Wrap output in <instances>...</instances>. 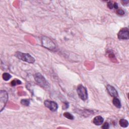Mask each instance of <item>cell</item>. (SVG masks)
I'll return each instance as SVG.
<instances>
[{
	"mask_svg": "<svg viewBox=\"0 0 129 129\" xmlns=\"http://www.w3.org/2000/svg\"><path fill=\"white\" fill-rule=\"evenodd\" d=\"M11 77H12L11 75L8 73H4L2 75L3 79L6 81H7L10 80L11 79Z\"/></svg>",
	"mask_w": 129,
	"mask_h": 129,
	"instance_id": "13",
	"label": "cell"
},
{
	"mask_svg": "<svg viewBox=\"0 0 129 129\" xmlns=\"http://www.w3.org/2000/svg\"><path fill=\"white\" fill-rule=\"evenodd\" d=\"M21 103L24 106H28L30 104V101L28 99H22L21 101Z\"/></svg>",
	"mask_w": 129,
	"mask_h": 129,
	"instance_id": "16",
	"label": "cell"
},
{
	"mask_svg": "<svg viewBox=\"0 0 129 129\" xmlns=\"http://www.w3.org/2000/svg\"><path fill=\"white\" fill-rule=\"evenodd\" d=\"M42 46L47 49L52 50L56 48V45L50 39L46 36H44L41 39Z\"/></svg>",
	"mask_w": 129,
	"mask_h": 129,
	"instance_id": "4",
	"label": "cell"
},
{
	"mask_svg": "<svg viewBox=\"0 0 129 129\" xmlns=\"http://www.w3.org/2000/svg\"><path fill=\"white\" fill-rule=\"evenodd\" d=\"M34 79L36 83L40 86L44 88L49 87V83L41 74L38 73L34 75Z\"/></svg>",
	"mask_w": 129,
	"mask_h": 129,
	"instance_id": "2",
	"label": "cell"
},
{
	"mask_svg": "<svg viewBox=\"0 0 129 129\" xmlns=\"http://www.w3.org/2000/svg\"><path fill=\"white\" fill-rule=\"evenodd\" d=\"M119 39H128L129 38V31L128 28H123L119 31L118 34Z\"/></svg>",
	"mask_w": 129,
	"mask_h": 129,
	"instance_id": "6",
	"label": "cell"
},
{
	"mask_svg": "<svg viewBox=\"0 0 129 129\" xmlns=\"http://www.w3.org/2000/svg\"><path fill=\"white\" fill-rule=\"evenodd\" d=\"M107 89L109 94L111 95L112 97H117L118 96L117 90L115 89V88L112 86L111 85H107Z\"/></svg>",
	"mask_w": 129,
	"mask_h": 129,
	"instance_id": "8",
	"label": "cell"
},
{
	"mask_svg": "<svg viewBox=\"0 0 129 129\" xmlns=\"http://www.w3.org/2000/svg\"><path fill=\"white\" fill-rule=\"evenodd\" d=\"M119 125L123 128H127L129 125V123L127 119L122 118L119 121Z\"/></svg>",
	"mask_w": 129,
	"mask_h": 129,
	"instance_id": "12",
	"label": "cell"
},
{
	"mask_svg": "<svg viewBox=\"0 0 129 129\" xmlns=\"http://www.w3.org/2000/svg\"><path fill=\"white\" fill-rule=\"evenodd\" d=\"M117 13L118 15L123 16L125 14V12H124V11L122 9H118V10L117 11Z\"/></svg>",
	"mask_w": 129,
	"mask_h": 129,
	"instance_id": "17",
	"label": "cell"
},
{
	"mask_svg": "<svg viewBox=\"0 0 129 129\" xmlns=\"http://www.w3.org/2000/svg\"><path fill=\"white\" fill-rule=\"evenodd\" d=\"M77 91L79 97L84 101L88 98V93L87 89L82 84L79 85L77 89Z\"/></svg>",
	"mask_w": 129,
	"mask_h": 129,
	"instance_id": "5",
	"label": "cell"
},
{
	"mask_svg": "<svg viewBox=\"0 0 129 129\" xmlns=\"http://www.w3.org/2000/svg\"><path fill=\"white\" fill-rule=\"evenodd\" d=\"M129 1H122V3L123 4V5L124 6H127L128 4H129Z\"/></svg>",
	"mask_w": 129,
	"mask_h": 129,
	"instance_id": "19",
	"label": "cell"
},
{
	"mask_svg": "<svg viewBox=\"0 0 129 129\" xmlns=\"http://www.w3.org/2000/svg\"><path fill=\"white\" fill-rule=\"evenodd\" d=\"M45 106L52 112H56L58 108V105L56 102L46 100L45 101Z\"/></svg>",
	"mask_w": 129,
	"mask_h": 129,
	"instance_id": "7",
	"label": "cell"
},
{
	"mask_svg": "<svg viewBox=\"0 0 129 129\" xmlns=\"http://www.w3.org/2000/svg\"><path fill=\"white\" fill-rule=\"evenodd\" d=\"M11 85L12 86H15L16 85H20L21 84V82L19 80H18V79H14L13 80L11 83Z\"/></svg>",
	"mask_w": 129,
	"mask_h": 129,
	"instance_id": "15",
	"label": "cell"
},
{
	"mask_svg": "<svg viewBox=\"0 0 129 129\" xmlns=\"http://www.w3.org/2000/svg\"><path fill=\"white\" fill-rule=\"evenodd\" d=\"M104 121L103 118L101 116H97L95 117L93 120V123L96 126H100L102 124Z\"/></svg>",
	"mask_w": 129,
	"mask_h": 129,
	"instance_id": "9",
	"label": "cell"
},
{
	"mask_svg": "<svg viewBox=\"0 0 129 129\" xmlns=\"http://www.w3.org/2000/svg\"><path fill=\"white\" fill-rule=\"evenodd\" d=\"M8 100V94L5 90L0 91V111L2 112Z\"/></svg>",
	"mask_w": 129,
	"mask_h": 129,
	"instance_id": "3",
	"label": "cell"
},
{
	"mask_svg": "<svg viewBox=\"0 0 129 129\" xmlns=\"http://www.w3.org/2000/svg\"><path fill=\"white\" fill-rule=\"evenodd\" d=\"M15 56L18 59L28 63H33L35 62L34 58L29 54L23 53L21 52L17 51L15 52Z\"/></svg>",
	"mask_w": 129,
	"mask_h": 129,
	"instance_id": "1",
	"label": "cell"
},
{
	"mask_svg": "<svg viewBox=\"0 0 129 129\" xmlns=\"http://www.w3.org/2000/svg\"><path fill=\"white\" fill-rule=\"evenodd\" d=\"M109 128V124L107 122L105 123L102 127V128L104 129H107Z\"/></svg>",
	"mask_w": 129,
	"mask_h": 129,
	"instance_id": "18",
	"label": "cell"
},
{
	"mask_svg": "<svg viewBox=\"0 0 129 129\" xmlns=\"http://www.w3.org/2000/svg\"><path fill=\"white\" fill-rule=\"evenodd\" d=\"M112 103L113 105L117 108H121V103L120 100H119L117 97H114L112 100Z\"/></svg>",
	"mask_w": 129,
	"mask_h": 129,
	"instance_id": "11",
	"label": "cell"
},
{
	"mask_svg": "<svg viewBox=\"0 0 129 129\" xmlns=\"http://www.w3.org/2000/svg\"><path fill=\"white\" fill-rule=\"evenodd\" d=\"M63 115L65 118H67L69 119H71V120H73V119H74V116L72 115V114H71L69 112H65Z\"/></svg>",
	"mask_w": 129,
	"mask_h": 129,
	"instance_id": "14",
	"label": "cell"
},
{
	"mask_svg": "<svg viewBox=\"0 0 129 129\" xmlns=\"http://www.w3.org/2000/svg\"><path fill=\"white\" fill-rule=\"evenodd\" d=\"M107 7L109 8L110 9H118V5L116 2L109 1L107 2Z\"/></svg>",
	"mask_w": 129,
	"mask_h": 129,
	"instance_id": "10",
	"label": "cell"
}]
</instances>
